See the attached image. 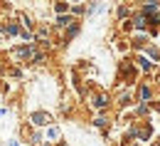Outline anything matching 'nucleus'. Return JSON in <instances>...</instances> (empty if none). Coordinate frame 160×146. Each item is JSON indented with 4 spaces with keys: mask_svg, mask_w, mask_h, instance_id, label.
Segmentation results:
<instances>
[{
    "mask_svg": "<svg viewBox=\"0 0 160 146\" xmlns=\"http://www.w3.org/2000/svg\"><path fill=\"white\" fill-rule=\"evenodd\" d=\"M30 122H32V124H37V126H44V124H49V122H52V116H49V114H44V111H35V114L30 116Z\"/></svg>",
    "mask_w": 160,
    "mask_h": 146,
    "instance_id": "obj_1",
    "label": "nucleus"
},
{
    "mask_svg": "<svg viewBox=\"0 0 160 146\" xmlns=\"http://www.w3.org/2000/svg\"><path fill=\"white\" fill-rule=\"evenodd\" d=\"M57 25H59V27H67V25H72V15H59V18H57Z\"/></svg>",
    "mask_w": 160,
    "mask_h": 146,
    "instance_id": "obj_2",
    "label": "nucleus"
},
{
    "mask_svg": "<svg viewBox=\"0 0 160 146\" xmlns=\"http://www.w3.org/2000/svg\"><path fill=\"white\" fill-rule=\"evenodd\" d=\"M133 25H136V27H138V30H143V27H145V25H148V18H145V15H138V18H136V20H133Z\"/></svg>",
    "mask_w": 160,
    "mask_h": 146,
    "instance_id": "obj_3",
    "label": "nucleus"
},
{
    "mask_svg": "<svg viewBox=\"0 0 160 146\" xmlns=\"http://www.w3.org/2000/svg\"><path fill=\"white\" fill-rule=\"evenodd\" d=\"M47 136H49V141H54V139H59V129H57V126H49V131H47Z\"/></svg>",
    "mask_w": 160,
    "mask_h": 146,
    "instance_id": "obj_4",
    "label": "nucleus"
},
{
    "mask_svg": "<svg viewBox=\"0 0 160 146\" xmlns=\"http://www.w3.org/2000/svg\"><path fill=\"white\" fill-rule=\"evenodd\" d=\"M106 104H108V99H106L103 94H101V97H96V102H94V106H99V109H103Z\"/></svg>",
    "mask_w": 160,
    "mask_h": 146,
    "instance_id": "obj_5",
    "label": "nucleus"
},
{
    "mask_svg": "<svg viewBox=\"0 0 160 146\" xmlns=\"http://www.w3.org/2000/svg\"><path fill=\"white\" fill-rule=\"evenodd\" d=\"M140 99H143V102H148V99H150V89H148V87H143V89H140Z\"/></svg>",
    "mask_w": 160,
    "mask_h": 146,
    "instance_id": "obj_6",
    "label": "nucleus"
},
{
    "mask_svg": "<svg viewBox=\"0 0 160 146\" xmlns=\"http://www.w3.org/2000/svg\"><path fill=\"white\" fill-rule=\"evenodd\" d=\"M77 32H79V25H72V27H69V32H67V37H69V40H72V37H74V35H77Z\"/></svg>",
    "mask_w": 160,
    "mask_h": 146,
    "instance_id": "obj_7",
    "label": "nucleus"
},
{
    "mask_svg": "<svg viewBox=\"0 0 160 146\" xmlns=\"http://www.w3.org/2000/svg\"><path fill=\"white\" fill-rule=\"evenodd\" d=\"M138 64H140V67H143V69H150V62H148L145 57H138Z\"/></svg>",
    "mask_w": 160,
    "mask_h": 146,
    "instance_id": "obj_8",
    "label": "nucleus"
},
{
    "mask_svg": "<svg viewBox=\"0 0 160 146\" xmlns=\"http://www.w3.org/2000/svg\"><path fill=\"white\" fill-rule=\"evenodd\" d=\"M20 30H18V25H8V35H18Z\"/></svg>",
    "mask_w": 160,
    "mask_h": 146,
    "instance_id": "obj_9",
    "label": "nucleus"
}]
</instances>
